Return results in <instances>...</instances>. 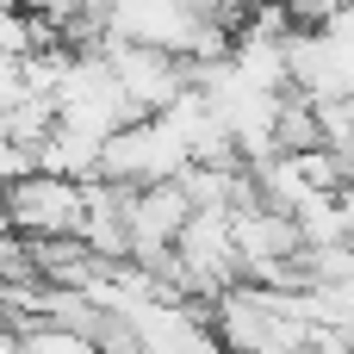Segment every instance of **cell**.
Returning a JSON list of instances; mask_svg holds the SVG:
<instances>
[{
	"mask_svg": "<svg viewBox=\"0 0 354 354\" xmlns=\"http://www.w3.org/2000/svg\"><path fill=\"white\" fill-rule=\"evenodd\" d=\"M93 56H106V68H112V81L124 87V100L137 106V118H162V112L193 87V68H187L180 56H162V50H137V44L106 37Z\"/></svg>",
	"mask_w": 354,
	"mask_h": 354,
	"instance_id": "cell-3",
	"label": "cell"
},
{
	"mask_svg": "<svg viewBox=\"0 0 354 354\" xmlns=\"http://www.w3.org/2000/svg\"><path fill=\"white\" fill-rule=\"evenodd\" d=\"M330 31L342 37V50H348V56H354V6H348V12H336V25H330Z\"/></svg>",
	"mask_w": 354,
	"mask_h": 354,
	"instance_id": "cell-5",
	"label": "cell"
},
{
	"mask_svg": "<svg viewBox=\"0 0 354 354\" xmlns=\"http://www.w3.org/2000/svg\"><path fill=\"white\" fill-rule=\"evenodd\" d=\"M0 236H12V224H6V193H0Z\"/></svg>",
	"mask_w": 354,
	"mask_h": 354,
	"instance_id": "cell-6",
	"label": "cell"
},
{
	"mask_svg": "<svg viewBox=\"0 0 354 354\" xmlns=\"http://www.w3.org/2000/svg\"><path fill=\"white\" fill-rule=\"evenodd\" d=\"M6 292H12V286H6V280H0V299H6Z\"/></svg>",
	"mask_w": 354,
	"mask_h": 354,
	"instance_id": "cell-7",
	"label": "cell"
},
{
	"mask_svg": "<svg viewBox=\"0 0 354 354\" xmlns=\"http://www.w3.org/2000/svg\"><path fill=\"white\" fill-rule=\"evenodd\" d=\"M230 224H236V255H243V274L274 268V261H299V255H305L299 224H292V218H280V212H268V205H249V212H236Z\"/></svg>",
	"mask_w": 354,
	"mask_h": 354,
	"instance_id": "cell-4",
	"label": "cell"
},
{
	"mask_svg": "<svg viewBox=\"0 0 354 354\" xmlns=\"http://www.w3.org/2000/svg\"><path fill=\"white\" fill-rule=\"evenodd\" d=\"M6 224L19 243H81V224H87V199L75 180H56V174H31L6 193Z\"/></svg>",
	"mask_w": 354,
	"mask_h": 354,
	"instance_id": "cell-2",
	"label": "cell"
},
{
	"mask_svg": "<svg viewBox=\"0 0 354 354\" xmlns=\"http://www.w3.org/2000/svg\"><path fill=\"white\" fill-rule=\"evenodd\" d=\"M56 124H68V131H81V137H100V143L137 124V106H131L124 87L112 81L106 56H75V68H68L62 87H56Z\"/></svg>",
	"mask_w": 354,
	"mask_h": 354,
	"instance_id": "cell-1",
	"label": "cell"
}]
</instances>
